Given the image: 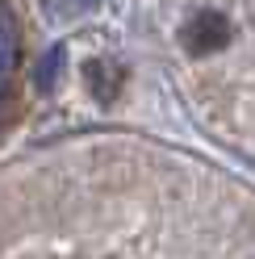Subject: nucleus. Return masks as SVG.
Instances as JSON below:
<instances>
[{
    "instance_id": "1",
    "label": "nucleus",
    "mask_w": 255,
    "mask_h": 259,
    "mask_svg": "<svg viewBox=\"0 0 255 259\" xmlns=\"http://www.w3.org/2000/svg\"><path fill=\"white\" fill-rule=\"evenodd\" d=\"M180 42H184L188 55H214V51H222V46L230 42V21L222 17V13L205 9V13H197V17L184 25Z\"/></svg>"
},
{
    "instance_id": "2",
    "label": "nucleus",
    "mask_w": 255,
    "mask_h": 259,
    "mask_svg": "<svg viewBox=\"0 0 255 259\" xmlns=\"http://www.w3.org/2000/svg\"><path fill=\"white\" fill-rule=\"evenodd\" d=\"M84 79H88V92L97 96L101 105L117 101V92H121V67H117V63H109V59H92L88 67H84Z\"/></svg>"
},
{
    "instance_id": "3",
    "label": "nucleus",
    "mask_w": 255,
    "mask_h": 259,
    "mask_svg": "<svg viewBox=\"0 0 255 259\" xmlns=\"http://www.w3.org/2000/svg\"><path fill=\"white\" fill-rule=\"evenodd\" d=\"M17 51H21L17 21H13L9 9H0V105H5V92H9V75L17 67Z\"/></svg>"
},
{
    "instance_id": "4",
    "label": "nucleus",
    "mask_w": 255,
    "mask_h": 259,
    "mask_svg": "<svg viewBox=\"0 0 255 259\" xmlns=\"http://www.w3.org/2000/svg\"><path fill=\"white\" fill-rule=\"evenodd\" d=\"M46 13H51L55 21H75V17H84V13H92L101 5V0H42Z\"/></svg>"
},
{
    "instance_id": "5",
    "label": "nucleus",
    "mask_w": 255,
    "mask_h": 259,
    "mask_svg": "<svg viewBox=\"0 0 255 259\" xmlns=\"http://www.w3.org/2000/svg\"><path fill=\"white\" fill-rule=\"evenodd\" d=\"M59 63H63V46H55V51L38 63V71H34L38 92H51V88H55V79H59Z\"/></svg>"
}]
</instances>
